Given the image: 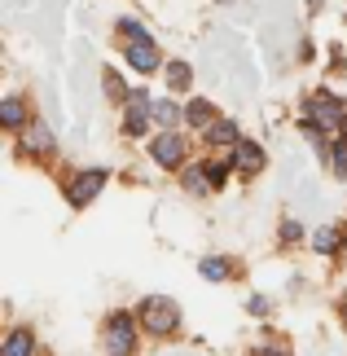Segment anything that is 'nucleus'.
<instances>
[{
    "label": "nucleus",
    "instance_id": "nucleus-2",
    "mask_svg": "<svg viewBox=\"0 0 347 356\" xmlns=\"http://www.w3.org/2000/svg\"><path fill=\"white\" fill-rule=\"evenodd\" d=\"M102 343H106V356H136V343H141V321H136V312H106Z\"/></svg>",
    "mask_w": 347,
    "mask_h": 356
},
{
    "label": "nucleus",
    "instance_id": "nucleus-26",
    "mask_svg": "<svg viewBox=\"0 0 347 356\" xmlns=\"http://www.w3.org/2000/svg\"><path fill=\"white\" fill-rule=\"evenodd\" d=\"M339 312H343V321H347V299H343V304H339Z\"/></svg>",
    "mask_w": 347,
    "mask_h": 356
},
{
    "label": "nucleus",
    "instance_id": "nucleus-7",
    "mask_svg": "<svg viewBox=\"0 0 347 356\" xmlns=\"http://www.w3.org/2000/svg\"><path fill=\"white\" fill-rule=\"evenodd\" d=\"M202 145H207V154H211V149H216V154L225 159V154H233V149L242 145V128H238V123H233V119H216L211 128L202 132Z\"/></svg>",
    "mask_w": 347,
    "mask_h": 356
},
{
    "label": "nucleus",
    "instance_id": "nucleus-19",
    "mask_svg": "<svg viewBox=\"0 0 347 356\" xmlns=\"http://www.w3.org/2000/svg\"><path fill=\"white\" fill-rule=\"evenodd\" d=\"M233 172H238V168H233L229 154H225V159H207V181H211V189H225Z\"/></svg>",
    "mask_w": 347,
    "mask_h": 356
},
{
    "label": "nucleus",
    "instance_id": "nucleus-12",
    "mask_svg": "<svg viewBox=\"0 0 347 356\" xmlns=\"http://www.w3.org/2000/svg\"><path fill=\"white\" fill-rule=\"evenodd\" d=\"M343 246H347V229H343V225H321V229L312 234V251L325 255V259L343 255Z\"/></svg>",
    "mask_w": 347,
    "mask_h": 356
},
{
    "label": "nucleus",
    "instance_id": "nucleus-27",
    "mask_svg": "<svg viewBox=\"0 0 347 356\" xmlns=\"http://www.w3.org/2000/svg\"><path fill=\"white\" fill-rule=\"evenodd\" d=\"M343 141H347V123H343Z\"/></svg>",
    "mask_w": 347,
    "mask_h": 356
},
{
    "label": "nucleus",
    "instance_id": "nucleus-10",
    "mask_svg": "<svg viewBox=\"0 0 347 356\" xmlns=\"http://www.w3.org/2000/svg\"><path fill=\"white\" fill-rule=\"evenodd\" d=\"M18 141H22L26 154H35V159H45V154H53V149H58V141H53V132H49V123H45V119H31V123L22 128Z\"/></svg>",
    "mask_w": 347,
    "mask_h": 356
},
{
    "label": "nucleus",
    "instance_id": "nucleus-14",
    "mask_svg": "<svg viewBox=\"0 0 347 356\" xmlns=\"http://www.w3.org/2000/svg\"><path fill=\"white\" fill-rule=\"evenodd\" d=\"M198 273H202L211 286H225L233 273H238V264H233L229 255H207V259H198Z\"/></svg>",
    "mask_w": 347,
    "mask_h": 356
},
{
    "label": "nucleus",
    "instance_id": "nucleus-22",
    "mask_svg": "<svg viewBox=\"0 0 347 356\" xmlns=\"http://www.w3.org/2000/svg\"><path fill=\"white\" fill-rule=\"evenodd\" d=\"M330 172L339 176V181H347V141H330Z\"/></svg>",
    "mask_w": 347,
    "mask_h": 356
},
{
    "label": "nucleus",
    "instance_id": "nucleus-13",
    "mask_svg": "<svg viewBox=\"0 0 347 356\" xmlns=\"http://www.w3.org/2000/svg\"><path fill=\"white\" fill-rule=\"evenodd\" d=\"M31 119H35V115L26 111V102L18 97V92H9V97L0 102V123H5V132H18V136H22V128H26Z\"/></svg>",
    "mask_w": 347,
    "mask_h": 356
},
{
    "label": "nucleus",
    "instance_id": "nucleus-16",
    "mask_svg": "<svg viewBox=\"0 0 347 356\" xmlns=\"http://www.w3.org/2000/svg\"><path fill=\"white\" fill-rule=\"evenodd\" d=\"M154 123H159V132H180V123H185V106H176V97L154 102Z\"/></svg>",
    "mask_w": 347,
    "mask_h": 356
},
{
    "label": "nucleus",
    "instance_id": "nucleus-23",
    "mask_svg": "<svg viewBox=\"0 0 347 356\" xmlns=\"http://www.w3.org/2000/svg\"><path fill=\"white\" fill-rule=\"evenodd\" d=\"M277 238H282V242H299V238H303V225H299V220H282Z\"/></svg>",
    "mask_w": 347,
    "mask_h": 356
},
{
    "label": "nucleus",
    "instance_id": "nucleus-5",
    "mask_svg": "<svg viewBox=\"0 0 347 356\" xmlns=\"http://www.w3.org/2000/svg\"><path fill=\"white\" fill-rule=\"evenodd\" d=\"M154 128V97L145 88H132L123 102V136H150Z\"/></svg>",
    "mask_w": 347,
    "mask_h": 356
},
{
    "label": "nucleus",
    "instance_id": "nucleus-21",
    "mask_svg": "<svg viewBox=\"0 0 347 356\" xmlns=\"http://www.w3.org/2000/svg\"><path fill=\"white\" fill-rule=\"evenodd\" d=\"M115 35H123V49L136 44V40H150V31H145L136 18H119V22H115Z\"/></svg>",
    "mask_w": 347,
    "mask_h": 356
},
{
    "label": "nucleus",
    "instance_id": "nucleus-11",
    "mask_svg": "<svg viewBox=\"0 0 347 356\" xmlns=\"http://www.w3.org/2000/svg\"><path fill=\"white\" fill-rule=\"evenodd\" d=\"M40 352V339L31 325H13L5 334V343H0V356H35Z\"/></svg>",
    "mask_w": 347,
    "mask_h": 356
},
{
    "label": "nucleus",
    "instance_id": "nucleus-20",
    "mask_svg": "<svg viewBox=\"0 0 347 356\" xmlns=\"http://www.w3.org/2000/svg\"><path fill=\"white\" fill-rule=\"evenodd\" d=\"M102 88H106V97H110V102H119V106L128 102V92H132L128 84H123V75H119V71H110V66L102 71Z\"/></svg>",
    "mask_w": 347,
    "mask_h": 356
},
{
    "label": "nucleus",
    "instance_id": "nucleus-3",
    "mask_svg": "<svg viewBox=\"0 0 347 356\" xmlns=\"http://www.w3.org/2000/svg\"><path fill=\"white\" fill-rule=\"evenodd\" d=\"M303 119H312V123H321L325 132H343V123H347V102L334 97L330 88H316L308 92V102H303Z\"/></svg>",
    "mask_w": 347,
    "mask_h": 356
},
{
    "label": "nucleus",
    "instance_id": "nucleus-8",
    "mask_svg": "<svg viewBox=\"0 0 347 356\" xmlns=\"http://www.w3.org/2000/svg\"><path fill=\"white\" fill-rule=\"evenodd\" d=\"M229 159H233V168H238L242 181H255V176L268 168V154H264V145H259V141H251V136H246V141L233 149Z\"/></svg>",
    "mask_w": 347,
    "mask_h": 356
},
{
    "label": "nucleus",
    "instance_id": "nucleus-1",
    "mask_svg": "<svg viewBox=\"0 0 347 356\" xmlns=\"http://www.w3.org/2000/svg\"><path fill=\"white\" fill-rule=\"evenodd\" d=\"M132 312H136V321H141V330L150 339H172L180 330V304L172 295H145Z\"/></svg>",
    "mask_w": 347,
    "mask_h": 356
},
{
    "label": "nucleus",
    "instance_id": "nucleus-18",
    "mask_svg": "<svg viewBox=\"0 0 347 356\" xmlns=\"http://www.w3.org/2000/svg\"><path fill=\"white\" fill-rule=\"evenodd\" d=\"M163 79H168V88H172V92H185V88L193 84V66H189V62H180V58H172L168 66H163Z\"/></svg>",
    "mask_w": 347,
    "mask_h": 356
},
{
    "label": "nucleus",
    "instance_id": "nucleus-6",
    "mask_svg": "<svg viewBox=\"0 0 347 356\" xmlns=\"http://www.w3.org/2000/svg\"><path fill=\"white\" fill-rule=\"evenodd\" d=\"M106 181H110L106 168H84V172H75L71 185H66V202H71V211H84L88 202L106 189Z\"/></svg>",
    "mask_w": 347,
    "mask_h": 356
},
{
    "label": "nucleus",
    "instance_id": "nucleus-4",
    "mask_svg": "<svg viewBox=\"0 0 347 356\" xmlns=\"http://www.w3.org/2000/svg\"><path fill=\"white\" fill-rule=\"evenodd\" d=\"M150 159H154L163 172H185L189 168V141H185V132H159L154 141H150Z\"/></svg>",
    "mask_w": 347,
    "mask_h": 356
},
{
    "label": "nucleus",
    "instance_id": "nucleus-25",
    "mask_svg": "<svg viewBox=\"0 0 347 356\" xmlns=\"http://www.w3.org/2000/svg\"><path fill=\"white\" fill-rule=\"evenodd\" d=\"M246 356H286V348H255V352H246Z\"/></svg>",
    "mask_w": 347,
    "mask_h": 356
},
{
    "label": "nucleus",
    "instance_id": "nucleus-17",
    "mask_svg": "<svg viewBox=\"0 0 347 356\" xmlns=\"http://www.w3.org/2000/svg\"><path fill=\"white\" fill-rule=\"evenodd\" d=\"M216 119H220V111H216L207 97H193V102L185 106V123H189V128H198V132H207Z\"/></svg>",
    "mask_w": 347,
    "mask_h": 356
},
{
    "label": "nucleus",
    "instance_id": "nucleus-15",
    "mask_svg": "<svg viewBox=\"0 0 347 356\" xmlns=\"http://www.w3.org/2000/svg\"><path fill=\"white\" fill-rule=\"evenodd\" d=\"M180 189H185L189 198H207V194H211V181H207V163H189V168L180 172Z\"/></svg>",
    "mask_w": 347,
    "mask_h": 356
},
{
    "label": "nucleus",
    "instance_id": "nucleus-9",
    "mask_svg": "<svg viewBox=\"0 0 347 356\" xmlns=\"http://www.w3.org/2000/svg\"><path fill=\"white\" fill-rule=\"evenodd\" d=\"M123 58H128V66H132L136 75H154L159 66H168V62H163V53H159V44H154V40H136V44H128V49H123Z\"/></svg>",
    "mask_w": 347,
    "mask_h": 356
},
{
    "label": "nucleus",
    "instance_id": "nucleus-24",
    "mask_svg": "<svg viewBox=\"0 0 347 356\" xmlns=\"http://www.w3.org/2000/svg\"><path fill=\"white\" fill-rule=\"evenodd\" d=\"M251 312H255V317H264V312H268V299H264V295H251Z\"/></svg>",
    "mask_w": 347,
    "mask_h": 356
}]
</instances>
